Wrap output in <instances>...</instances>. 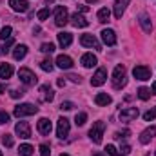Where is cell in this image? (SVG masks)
<instances>
[{
  "label": "cell",
  "mask_w": 156,
  "mask_h": 156,
  "mask_svg": "<svg viewBox=\"0 0 156 156\" xmlns=\"http://www.w3.org/2000/svg\"><path fill=\"white\" fill-rule=\"evenodd\" d=\"M125 83H127L125 66H116L115 71H113V87L115 89H122V87H125Z\"/></svg>",
  "instance_id": "6da1fadb"
},
{
  "label": "cell",
  "mask_w": 156,
  "mask_h": 156,
  "mask_svg": "<svg viewBox=\"0 0 156 156\" xmlns=\"http://www.w3.org/2000/svg\"><path fill=\"white\" fill-rule=\"evenodd\" d=\"M105 131V123L104 122H94L91 131H89V138L93 140V144H102V136Z\"/></svg>",
  "instance_id": "7a4b0ae2"
},
{
  "label": "cell",
  "mask_w": 156,
  "mask_h": 156,
  "mask_svg": "<svg viewBox=\"0 0 156 156\" xmlns=\"http://www.w3.org/2000/svg\"><path fill=\"white\" fill-rule=\"evenodd\" d=\"M38 113V107H35L33 104H20L15 107L13 115L16 118H22V116H31V115H37Z\"/></svg>",
  "instance_id": "3957f363"
},
{
  "label": "cell",
  "mask_w": 156,
  "mask_h": 156,
  "mask_svg": "<svg viewBox=\"0 0 156 156\" xmlns=\"http://www.w3.org/2000/svg\"><path fill=\"white\" fill-rule=\"evenodd\" d=\"M67 22H69L67 7H66V5H58V7L55 9V24H56L58 27H64Z\"/></svg>",
  "instance_id": "277c9868"
},
{
  "label": "cell",
  "mask_w": 156,
  "mask_h": 156,
  "mask_svg": "<svg viewBox=\"0 0 156 156\" xmlns=\"http://www.w3.org/2000/svg\"><path fill=\"white\" fill-rule=\"evenodd\" d=\"M18 78H20L26 85H35V83L38 82L37 75H35L31 69H27V67H22V69L18 71Z\"/></svg>",
  "instance_id": "5b68a950"
},
{
  "label": "cell",
  "mask_w": 156,
  "mask_h": 156,
  "mask_svg": "<svg viewBox=\"0 0 156 156\" xmlns=\"http://www.w3.org/2000/svg\"><path fill=\"white\" fill-rule=\"evenodd\" d=\"M105 80H107V69H105V67H100V69L93 75V78H91V85L100 87V85L105 83Z\"/></svg>",
  "instance_id": "8992f818"
},
{
  "label": "cell",
  "mask_w": 156,
  "mask_h": 156,
  "mask_svg": "<svg viewBox=\"0 0 156 156\" xmlns=\"http://www.w3.org/2000/svg\"><path fill=\"white\" fill-rule=\"evenodd\" d=\"M67 134H69V120L67 118H58V122H56V136L66 138Z\"/></svg>",
  "instance_id": "52a82bcc"
},
{
  "label": "cell",
  "mask_w": 156,
  "mask_h": 156,
  "mask_svg": "<svg viewBox=\"0 0 156 156\" xmlns=\"http://www.w3.org/2000/svg\"><path fill=\"white\" fill-rule=\"evenodd\" d=\"M15 133H16L20 138H24V140L31 138V127H29L27 122H18V123L15 125Z\"/></svg>",
  "instance_id": "ba28073f"
},
{
  "label": "cell",
  "mask_w": 156,
  "mask_h": 156,
  "mask_svg": "<svg viewBox=\"0 0 156 156\" xmlns=\"http://www.w3.org/2000/svg\"><path fill=\"white\" fill-rule=\"evenodd\" d=\"M133 76L136 80H151V69L147 66H136L133 69Z\"/></svg>",
  "instance_id": "9c48e42d"
},
{
  "label": "cell",
  "mask_w": 156,
  "mask_h": 156,
  "mask_svg": "<svg viewBox=\"0 0 156 156\" xmlns=\"http://www.w3.org/2000/svg\"><path fill=\"white\" fill-rule=\"evenodd\" d=\"M138 107H125L120 111V120L122 122H131V120H136L138 118Z\"/></svg>",
  "instance_id": "30bf717a"
},
{
  "label": "cell",
  "mask_w": 156,
  "mask_h": 156,
  "mask_svg": "<svg viewBox=\"0 0 156 156\" xmlns=\"http://www.w3.org/2000/svg\"><path fill=\"white\" fill-rule=\"evenodd\" d=\"M80 44L83 45V47H94V49H102V45H100V42L94 38L93 35H82L80 37Z\"/></svg>",
  "instance_id": "8fae6325"
},
{
  "label": "cell",
  "mask_w": 156,
  "mask_h": 156,
  "mask_svg": "<svg viewBox=\"0 0 156 156\" xmlns=\"http://www.w3.org/2000/svg\"><path fill=\"white\" fill-rule=\"evenodd\" d=\"M9 5L16 13H26L29 9V2L27 0H9Z\"/></svg>",
  "instance_id": "7c38bea8"
},
{
  "label": "cell",
  "mask_w": 156,
  "mask_h": 156,
  "mask_svg": "<svg viewBox=\"0 0 156 156\" xmlns=\"http://www.w3.org/2000/svg\"><path fill=\"white\" fill-rule=\"evenodd\" d=\"M37 127H38V133H40V134H44V136H49V134H51V131H53V123H51L47 118H40Z\"/></svg>",
  "instance_id": "4fadbf2b"
},
{
  "label": "cell",
  "mask_w": 156,
  "mask_h": 156,
  "mask_svg": "<svg viewBox=\"0 0 156 156\" xmlns=\"http://www.w3.org/2000/svg\"><path fill=\"white\" fill-rule=\"evenodd\" d=\"M55 64H56L60 69H71V67H73V58L67 56V55H58Z\"/></svg>",
  "instance_id": "5bb4252c"
},
{
  "label": "cell",
  "mask_w": 156,
  "mask_h": 156,
  "mask_svg": "<svg viewBox=\"0 0 156 156\" xmlns=\"http://www.w3.org/2000/svg\"><path fill=\"white\" fill-rule=\"evenodd\" d=\"M55 93L49 85H40V102H53Z\"/></svg>",
  "instance_id": "9a60e30c"
},
{
  "label": "cell",
  "mask_w": 156,
  "mask_h": 156,
  "mask_svg": "<svg viewBox=\"0 0 156 156\" xmlns=\"http://www.w3.org/2000/svg\"><path fill=\"white\" fill-rule=\"evenodd\" d=\"M154 136H156V125H153V127H147V129L140 134V144H144V145H145V144H149Z\"/></svg>",
  "instance_id": "2e32d148"
},
{
  "label": "cell",
  "mask_w": 156,
  "mask_h": 156,
  "mask_svg": "<svg viewBox=\"0 0 156 156\" xmlns=\"http://www.w3.org/2000/svg\"><path fill=\"white\" fill-rule=\"evenodd\" d=\"M102 40L105 45H115L116 44V33L113 29H104L102 31Z\"/></svg>",
  "instance_id": "e0dca14e"
},
{
  "label": "cell",
  "mask_w": 156,
  "mask_h": 156,
  "mask_svg": "<svg viewBox=\"0 0 156 156\" xmlns=\"http://www.w3.org/2000/svg\"><path fill=\"white\" fill-rule=\"evenodd\" d=\"M69 20H71V24H73L75 27H87V26H89V20H85V16H82V15H78V13L71 15Z\"/></svg>",
  "instance_id": "ac0fdd59"
},
{
  "label": "cell",
  "mask_w": 156,
  "mask_h": 156,
  "mask_svg": "<svg viewBox=\"0 0 156 156\" xmlns=\"http://www.w3.org/2000/svg\"><path fill=\"white\" fill-rule=\"evenodd\" d=\"M111 102H113V98H111L107 93H98V94L94 96V104L100 105V107H105V105H109Z\"/></svg>",
  "instance_id": "d6986e66"
},
{
  "label": "cell",
  "mask_w": 156,
  "mask_h": 156,
  "mask_svg": "<svg viewBox=\"0 0 156 156\" xmlns=\"http://www.w3.org/2000/svg\"><path fill=\"white\" fill-rule=\"evenodd\" d=\"M80 62H82V66H83V67H87V69H89V67H94L98 60H96V56H94L93 53H85V55L82 56V60H80Z\"/></svg>",
  "instance_id": "ffe728a7"
},
{
  "label": "cell",
  "mask_w": 156,
  "mask_h": 156,
  "mask_svg": "<svg viewBox=\"0 0 156 156\" xmlns=\"http://www.w3.org/2000/svg\"><path fill=\"white\" fill-rule=\"evenodd\" d=\"M129 2H131V0H116V2H115V16H116V18H122V15H123L125 7L129 5Z\"/></svg>",
  "instance_id": "44dd1931"
},
{
  "label": "cell",
  "mask_w": 156,
  "mask_h": 156,
  "mask_svg": "<svg viewBox=\"0 0 156 156\" xmlns=\"http://www.w3.org/2000/svg\"><path fill=\"white\" fill-rule=\"evenodd\" d=\"M26 55H27V45H24V44L15 45V49H13V58L15 60H22Z\"/></svg>",
  "instance_id": "7402d4cb"
},
{
  "label": "cell",
  "mask_w": 156,
  "mask_h": 156,
  "mask_svg": "<svg viewBox=\"0 0 156 156\" xmlns=\"http://www.w3.org/2000/svg\"><path fill=\"white\" fill-rule=\"evenodd\" d=\"M71 42H73V35H71V33H66V31L58 33V44H60L62 47H69Z\"/></svg>",
  "instance_id": "603a6c76"
},
{
  "label": "cell",
  "mask_w": 156,
  "mask_h": 156,
  "mask_svg": "<svg viewBox=\"0 0 156 156\" xmlns=\"http://www.w3.org/2000/svg\"><path fill=\"white\" fill-rule=\"evenodd\" d=\"M138 22H140V26L144 27L145 33H151V31H153V24H151V18H149L147 15H140V16H138Z\"/></svg>",
  "instance_id": "cb8c5ba5"
},
{
  "label": "cell",
  "mask_w": 156,
  "mask_h": 156,
  "mask_svg": "<svg viewBox=\"0 0 156 156\" xmlns=\"http://www.w3.org/2000/svg\"><path fill=\"white\" fill-rule=\"evenodd\" d=\"M13 66L11 64H0V78H4V80H7V78L13 76Z\"/></svg>",
  "instance_id": "d4e9b609"
},
{
  "label": "cell",
  "mask_w": 156,
  "mask_h": 156,
  "mask_svg": "<svg viewBox=\"0 0 156 156\" xmlns=\"http://www.w3.org/2000/svg\"><path fill=\"white\" fill-rule=\"evenodd\" d=\"M109 16H111V11H109L107 7H102V9L98 11V20H100V22H107Z\"/></svg>",
  "instance_id": "484cf974"
},
{
  "label": "cell",
  "mask_w": 156,
  "mask_h": 156,
  "mask_svg": "<svg viewBox=\"0 0 156 156\" xmlns=\"http://www.w3.org/2000/svg\"><path fill=\"white\" fill-rule=\"evenodd\" d=\"M18 151H20V156H31L35 149H33V145H29V144H24V145H20V149H18Z\"/></svg>",
  "instance_id": "4316f807"
},
{
  "label": "cell",
  "mask_w": 156,
  "mask_h": 156,
  "mask_svg": "<svg viewBox=\"0 0 156 156\" xmlns=\"http://www.w3.org/2000/svg\"><path fill=\"white\" fill-rule=\"evenodd\" d=\"M138 98H140V100H149V98H151V89L140 87V89H138Z\"/></svg>",
  "instance_id": "83f0119b"
},
{
  "label": "cell",
  "mask_w": 156,
  "mask_h": 156,
  "mask_svg": "<svg viewBox=\"0 0 156 156\" xmlns=\"http://www.w3.org/2000/svg\"><path fill=\"white\" fill-rule=\"evenodd\" d=\"M11 33H13L11 26H4V27H2V31H0V38H2V40H9V38H11Z\"/></svg>",
  "instance_id": "f1b7e54d"
},
{
  "label": "cell",
  "mask_w": 156,
  "mask_h": 156,
  "mask_svg": "<svg viewBox=\"0 0 156 156\" xmlns=\"http://www.w3.org/2000/svg\"><path fill=\"white\" fill-rule=\"evenodd\" d=\"M40 67H42L44 71H47V73H51L55 66H53V62H51L49 58H45V60H42V62H40Z\"/></svg>",
  "instance_id": "f546056e"
},
{
  "label": "cell",
  "mask_w": 156,
  "mask_h": 156,
  "mask_svg": "<svg viewBox=\"0 0 156 156\" xmlns=\"http://www.w3.org/2000/svg\"><path fill=\"white\" fill-rule=\"evenodd\" d=\"M40 51H42V53H47V55H51V53L55 51V44H51V42L47 44V42H45V44H42V45H40Z\"/></svg>",
  "instance_id": "4dcf8cb0"
},
{
  "label": "cell",
  "mask_w": 156,
  "mask_h": 156,
  "mask_svg": "<svg viewBox=\"0 0 156 156\" xmlns=\"http://www.w3.org/2000/svg\"><path fill=\"white\" fill-rule=\"evenodd\" d=\"M13 44H15V40H13V38H9L7 42H5V44H2V45H0V55H5V53L9 51V47H11Z\"/></svg>",
  "instance_id": "1f68e13d"
},
{
  "label": "cell",
  "mask_w": 156,
  "mask_h": 156,
  "mask_svg": "<svg viewBox=\"0 0 156 156\" xmlns=\"http://www.w3.org/2000/svg\"><path fill=\"white\" fill-rule=\"evenodd\" d=\"M85 122H87V115H85V113H78V115H76V118H75V123L82 127V125H83Z\"/></svg>",
  "instance_id": "d6a6232c"
},
{
  "label": "cell",
  "mask_w": 156,
  "mask_h": 156,
  "mask_svg": "<svg viewBox=\"0 0 156 156\" xmlns=\"http://www.w3.org/2000/svg\"><path fill=\"white\" fill-rule=\"evenodd\" d=\"M154 118H156V107L149 109L147 113H144V120H145V122H151V120H154Z\"/></svg>",
  "instance_id": "836d02e7"
},
{
  "label": "cell",
  "mask_w": 156,
  "mask_h": 156,
  "mask_svg": "<svg viewBox=\"0 0 156 156\" xmlns=\"http://www.w3.org/2000/svg\"><path fill=\"white\" fill-rule=\"evenodd\" d=\"M2 144H4L5 147H13L15 140H13V136H11V134H4V138H2Z\"/></svg>",
  "instance_id": "e575fe53"
},
{
  "label": "cell",
  "mask_w": 156,
  "mask_h": 156,
  "mask_svg": "<svg viewBox=\"0 0 156 156\" xmlns=\"http://www.w3.org/2000/svg\"><path fill=\"white\" fill-rule=\"evenodd\" d=\"M105 154H109V156H122V154H118L116 147H115V145H111V144L105 147Z\"/></svg>",
  "instance_id": "d590c367"
},
{
  "label": "cell",
  "mask_w": 156,
  "mask_h": 156,
  "mask_svg": "<svg viewBox=\"0 0 156 156\" xmlns=\"http://www.w3.org/2000/svg\"><path fill=\"white\" fill-rule=\"evenodd\" d=\"M49 15H51V9H49V7H44V9H40L38 11V18L40 20H45Z\"/></svg>",
  "instance_id": "8d00e7d4"
},
{
  "label": "cell",
  "mask_w": 156,
  "mask_h": 156,
  "mask_svg": "<svg viewBox=\"0 0 156 156\" xmlns=\"http://www.w3.org/2000/svg\"><path fill=\"white\" fill-rule=\"evenodd\" d=\"M49 154H51L49 145H47V144H42V145H40V156H49Z\"/></svg>",
  "instance_id": "74e56055"
},
{
  "label": "cell",
  "mask_w": 156,
  "mask_h": 156,
  "mask_svg": "<svg viewBox=\"0 0 156 156\" xmlns=\"http://www.w3.org/2000/svg\"><path fill=\"white\" fill-rule=\"evenodd\" d=\"M73 107H75L73 102H62V104H60V109H62V111H71Z\"/></svg>",
  "instance_id": "f35d334b"
},
{
  "label": "cell",
  "mask_w": 156,
  "mask_h": 156,
  "mask_svg": "<svg viewBox=\"0 0 156 156\" xmlns=\"http://www.w3.org/2000/svg\"><path fill=\"white\" fill-rule=\"evenodd\" d=\"M9 122V115L5 113V111H0V123L4 125V123H7Z\"/></svg>",
  "instance_id": "ab89813d"
},
{
  "label": "cell",
  "mask_w": 156,
  "mask_h": 156,
  "mask_svg": "<svg viewBox=\"0 0 156 156\" xmlns=\"http://www.w3.org/2000/svg\"><path fill=\"white\" fill-rule=\"evenodd\" d=\"M9 94H11V98H20L24 93H22V91H18V89H11V91H9Z\"/></svg>",
  "instance_id": "60d3db41"
},
{
  "label": "cell",
  "mask_w": 156,
  "mask_h": 156,
  "mask_svg": "<svg viewBox=\"0 0 156 156\" xmlns=\"http://www.w3.org/2000/svg\"><path fill=\"white\" fill-rule=\"evenodd\" d=\"M129 134H131V133H129V131L125 129V131H122V133H116V134H115V138L122 140V138H125V136H129Z\"/></svg>",
  "instance_id": "b9f144b4"
},
{
  "label": "cell",
  "mask_w": 156,
  "mask_h": 156,
  "mask_svg": "<svg viewBox=\"0 0 156 156\" xmlns=\"http://www.w3.org/2000/svg\"><path fill=\"white\" fill-rule=\"evenodd\" d=\"M120 151H122V156H127L129 153H131V147H129V145H123Z\"/></svg>",
  "instance_id": "7bdbcfd3"
},
{
  "label": "cell",
  "mask_w": 156,
  "mask_h": 156,
  "mask_svg": "<svg viewBox=\"0 0 156 156\" xmlns=\"http://www.w3.org/2000/svg\"><path fill=\"white\" fill-rule=\"evenodd\" d=\"M69 78H71L75 83H80V82H82V76H78V75H69Z\"/></svg>",
  "instance_id": "ee69618b"
},
{
  "label": "cell",
  "mask_w": 156,
  "mask_h": 156,
  "mask_svg": "<svg viewBox=\"0 0 156 156\" xmlns=\"http://www.w3.org/2000/svg\"><path fill=\"white\" fill-rule=\"evenodd\" d=\"M76 7H78V11H82V13H87V11H89L87 5H76Z\"/></svg>",
  "instance_id": "f6af8a7d"
},
{
  "label": "cell",
  "mask_w": 156,
  "mask_h": 156,
  "mask_svg": "<svg viewBox=\"0 0 156 156\" xmlns=\"http://www.w3.org/2000/svg\"><path fill=\"white\" fill-rule=\"evenodd\" d=\"M56 83H58V87H64V85H66V80H64V78H58Z\"/></svg>",
  "instance_id": "bcb514c9"
},
{
  "label": "cell",
  "mask_w": 156,
  "mask_h": 156,
  "mask_svg": "<svg viewBox=\"0 0 156 156\" xmlns=\"http://www.w3.org/2000/svg\"><path fill=\"white\" fill-rule=\"evenodd\" d=\"M4 91H5V83H0V94H2Z\"/></svg>",
  "instance_id": "7dc6e473"
},
{
  "label": "cell",
  "mask_w": 156,
  "mask_h": 156,
  "mask_svg": "<svg viewBox=\"0 0 156 156\" xmlns=\"http://www.w3.org/2000/svg\"><path fill=\"white\" fill-rule=\"evenodd\" d=\"M93 156H107V154H104V153H94Z\"/></svg>",
  "instance_id": "c3c4849f"
},
{
  "label": "cell",
  "mask_w": 156,
  "mask_h": 156,
  "mask_svg": "<svg viewBox=\"0 0 156 156\" xmlns=\"http://www.w3.org/2000/svg\"><path fill=\"white\" fill-rule=\"evenodd\" d=\"M153 93H154V94H156V82H154V83H153Z\"/></svg>",
  "instance_id": "681fc988"
},
{
  "label": "cell",
  "mask_w": 156,
  "mask_h": 156,
  "mask_svg": "<svg viewBox=\"0 0 156 156\" xmlns=\"http://www.w3.org/2000/svg\"><path fill=\"white\" fill-rule=\"evenodd\" d=\"M53 2H55V0H45V4H53Z\"/></svg>",
  "instance_id": "f907efd6"
},
{
  "label": "cell",
  "mask_w": 156,
  "mask_h": 156,
  "mask_svg": "<svg viewBox=\"0 0 156 156\" xmlns=\"http://www.w3.org/2000/svg\"><path fill=\"white\" fill-rule=\"evenodd\" d=\"M87 2H89V4H91V2H96V0H87Z\"/></svg>",
  "instance_id": "816d5d0a"
},
{
  "label": "cell",
  "mask_w": 156,
  "mask_h": 156,
  "mask_svg": "<svg viewBox=\"0 0 156 156\" xmlns=\"http://www.w3.org/2000/svg\"><path fill=\"white\" fill-rule=\"evenodd\" d=\"M60 156H69V154H60Z\"/></svg>",
  "instance_id": "f5cc1de1"
},
{
  "label": "cell",
  "mask_w": 156,
  "mask_h": 156,
  "mask_svg": "<svg viewBox=\"0 0 156 156\" xmlns=\"http://www.w3.org/2000/svg\"><path fill=\"white\" fill-rule=\"evenodd\" d=\"M0 156H2V151H0Z\"/></svg>",
  "instance_id": "db71d44e"
},
{
  "label": "cell",
  "mask_w": 156,
  "mask_h": 156,
  "mask_svg": "<svg viewBox=\"0 0 156 156\" xmlns=\"http://www.w3.org/2000/svg\"><path fill=\"white\" fill-rule=\"evenodd\" d=\"M154 156H156V151H154Z\"/></svg>",
  "instance_id": "11a10c76"
}]
</instances>
